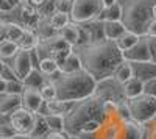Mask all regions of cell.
Masks as SVG:
<instances>
[{
    "label": "cell",
    "instance_id": "1",
    "mask_svg": "<svg viewBox=\"0 0 156 139\" xmlns=\"http://www.w3.org/2000/svg\"><path fill=\"white\" fill-rule=\"evenodd\" d=\"M72 50L80 58L81 67L95 81L112 77L115 69L123 62L122 52L117 48L115 42L105 37L72 47Z\"/></svg>",
    "mask_w": 156,
    "mask_h": 139
},
{
    "label": "cell",
    "instance_id": "2",
    "mask_svg": "<svg viewBox=\"0 0 156 139\" xmlns=\"http://www.w3.org/2000/svg\"><path fill=\"white\" fill-rule=\"evenodd\" d=\"M48 80L55 84L56 98L62 102H78L95 94L97 81L84 69L70 73L58 72Z\"/></svg>",
    "mask_w": 156,
    "mask_h": 139
},
{
    "label": "cell",
    "instance_id": "3",
    "mask_svg": "<svg viewBox=\"0 0 156 139\" xmlns=\"http://www.w3.org/2000/svg\"><path fill=\"white\" fill-rule=\"evenodd\" d=\"M90 119H98L101 122L106 119L103 112V100L97 95L72 103L70 109L62 116V133L67 136H78L81 125Z\"/></svg>",
    "mask_w": 156,
    "mask_h": 139
},
{
    "label": "cell",
    "instance_id": "4",
    "mask_svg": "<svg viewBox=\"0 0 156 139\" xmlns=\"http://www.w3.org/2000/svg\"><path fill=\"white\" fill-rule=\"evenodd\" d=\"M120 5V22L126 31L144 36L151 17V6L156 0H117Z\"/></svg>",
    "mask_w": 156,
    "mask_h": 139
},
{
    "label": "cell",
    "instance_id": "5",
    "mask_svg": "<svg viewBox=\"0 0 156 139\" xmlns=\"http://www.w3.org/2000/svg\"><path fill=\"white\" fill-rule=\"evenodd\" d=\"M126 108L129 111V117L133 122L144 125L154 119L156 116V97L147 95V94H140L134 98L126 100Z\"/></svg>",
    "mask_w": 156,
    "mask_h": 139
},
{
    "label": "cell",
    "instance_id": "6",
    "mask_svg": "<svg viewBox=\"0 0 156 139\" xmlns=\"http://www.w3.org/2000/svg\"><path fill=\"white\" fill-rule=\"evenodd\" d=\"M103 8L101 0H70L67 14L73 23H87L97 19Z\"/></svg>",
    "mask_w": 156,
    "mask_h": 139
},
{
    "label": "cell",
    "instance_id": "7",
    "mask_svg": "<svg viewBox=\"0 0 156 139\" xmlns=\"http://www.w3.org/2000/svg\"><path fill=\"white\" fill-rule=\"evenodd\" d=\"M94 95H97L101 100H105V102H112V103H123V102H126V98L123 95V91H122V84L117 81L114 77H109V78L97 81Z\"/></svg>",
    "mask_w": 156,
    "mask_h": 139
},
{
    "label": "cell",
    "instance_id": "8",
    "mask_svg": "<svg viewBox=\"0 0 156 139\" xmlns=\"http://www.w3.org/2000/svg\"><path fill=\"white\" fill-rule=\"evenodd\" d=\"M34 117H36V114H33V112L23 109L20 106V108H17L16 111H12L11 114L8 116V120H9V125L14 128L16 133H19V134H30L33 127H34Z\"/></svg>",
    "mask_w": 156,
    "mask_h": 139
},
{
    "label": "cell",
    "instance_id": "9",
    "mask_svg": "<svg viewBox=\"0 0 156 139\" xmlns=\"http://www.w3.org/2000/svg\"><path fill=\"white\" fill-rule=\"evenodd\" d=\"M123 61L126 62H142V61H150V52H148V44H147V36H140L139 41L131 47L122 52Z\"/></svg>",
    "mask_w": 156,
    "mask_h": 139
},
{
    "label": "cell",
    "instance_id": "10",
    "mask_svg": "<svg viewBox=\"0 0 156 139\" xmlns=\"http://www.w3.org/2000/svg\"><path fill=\"white\" fill-rule=\"evenodd\" d=\"M9 67L12 69V72H14L16 78L22 81V80L28 75V72L33 69L28 52H25V50H20V48H19V50H17V53L11 58V64H9Z\"/></svg>",
    "mask_w": 156,
    "mask_h": 139
},
{
    "label": "cell",
    "instance_id": "11",
    "mask_svg": "<svg viewBox=\"0 0 156 139\" xmlns=\"http://www.w3.org/2000/svg\"><path fill=\"white\" fill-rule=\"evenodd\" d=\"M44 100L41 98V94H39L37 89H30V87H23V91L20 94V106L23 109H27L33 114L39 111V108L42 106Z\"/></svg>",
    "mask_w": 156,
    "mask_h": 139
},
{
    "label": "cell",
    "instance_id": "12",
    "mask_svg": "<svg viewBox=\"0 0 156 139\" xmlns=\"http://www.w3.org/2000/svg\"><path fill=\"white\" fill-rule=\"evenodd\" d=\"M133 69V77L139 81H147L156 77V62L153 61H142V62H129Z\"/></svg>",
    "mask_w": 156,
    "mask_h": 139
},
{
    "label": "cell",
    "instance_id": "13",
    "mask_svg": "<svg viewBox=\"0 0 156 139\" xmlns=\"http://www.w3.org/2000/svg\"><path fill=\"white\" fill-rule=\"evenodd\" d=\"M117 139H142V127L133 120H122Z\"/></svg>",
    "mask_w": 156,
    "mask_h": 139
},
{
    "label": "cell",
    "instance_id": "14",
    "mask_svg": "<svg viewBox=\"0 0 156 139\" xmlns=\"http://www.w3.org/2000/svg\"><path fill=\"white\" fill-rule=\"evenodd\" d=\"M100 25H101L103 37L109 39V41H115L125 31V27L122 25L120 20H103V22H100Z\"/></svg>",
    "mask_w": 156,
    "mask_h": 139
},
{
    "label": "cell",
    "instance_id": "15",
    "mask_svg": "<svg viewBox=\"0 0 156 139\" xmlns=\"http://www.w3.org/2000/svg\"><path fill=\"white\" fill-rule=\"evenodd\" d=\"M58 36L62 41H66L70 47H76L80 44V30H78V23L69 22L66 27H62L58 31Z\"/></svg>",
    "mask_w": 156,
    "mask_h": 139
},
{
    "label": "cell",
    "instance_id": "16",
    "mask_svg": "<svg viewBox=\"0 0 156 139\" xmlns=\"http://www.w3.org/2000/svg\"><path fill=\"white\" fill-rule=\"evenodd\" d=\"M17 108H20V95L0 94V114L9 116Z\"/></svg>",
    "mask_w": 156,
    "mask_h": 139
},
{
    "label": "cell",
    "instance_id": "17",
    "mask_svg": "<svg viewBox=\"0 0 156 139\" xmlns=\"http://www.w3.org/2000/svg\"><path fill=\"white\" fill-rule=\"evenodd\" d=\"M59 69V73H70V72H76L83 69L81 67V61L80 58H78V55L73 52V50H70V52L67 53V56L62 59V62L58 66Z\"/></svg>",
    "mask_w": 156,
    "mask_h": 139
},
{
    "label": "cell",
    "instance_id": "18",
    "mask_svg": "<svg viewBox=\"0 0 156 139\" xmlns=\"http://www.w3.org/2000/svg\"><path fill=\"white\" fill-rule=\"evenodd\" d=\"M47 81V77L39 72V69H31L28 75L22 80L23 87H30V89H39L44 83Z\"/></svg>",
    "mask_w": 156,
    "mask_h": 139
},
{
    "label": "cell",
    "instance_id": "19",
    "mask_svg": "<svg viewBox=\"0 0 156 139\" xmlns=\"http://www.w3.org/2000/svg\"><path fill=\"white\" fill-rule=\"evenodd\" d=\"M73 102H62V100H51V102H45V109L47 114H53V116H64L66 112L70 109Z\"/></svg>",
    "mask_w": 156,
    "mask_h": 139
},
{
    "label": "cell",
    "instance_id": "20",
    "mask_svg": "<svg viewBox=\"0 0 156 139\" xmlns=\"http://www.w3.org/2000/svg\"><path fill=\"white\" fill-rule=\"evenodd\" d=\"M37 69H39V72H41L42 75H45L47 80H48V78H51L53 75H56V73L59 72L56 61H55L53 58H51V56L41 58V61H39V64H37Z\"/></svg>",
    "mask_w": 156,
    "mask_h": 139
},
{
    "label": "cell",
    "instance_id": "21",
    "mask_svg": "<svg viewBox=\"0 0 156 139\" xmlns=\"http://www.w3.org/2000/svg\"><path fill=\"white\" fill-rule=\"evenodd\" d=\"M122 91H123V95L126 100L129 98H134L140 94H144L142 92V81H139L137 78H131V80H128L122 84Z\"/></svg>",
    "mask_w": 156,
    "mask_h": 139
},
{
    "label": "cell",
    "instance_id": "22",
    "mask_svg": "<svg viewBox=\"0 0 156 139\" xmlns=\"http://www.w3.org/2000/svg\"><path fill=\"white\" fill-rule=\"evenodd\" d=\"M139 37H140V36H137V34H134V33H131V31H126V30H125L114 42H115L117 48H119L120 52H125V50L131 48V47L139 41Z\"/></svg>",
    "mask_w": 156,
    "mask_h": 139
},
{
    "label": "cell",
    "instance_id": "23",
    "mask_svg": "<svg viewBox=\"0 0 156 139\" xmlns=\"http://www.w3.org/2000/svg\"><path fill=\"white\" fill-rule=\"evenodd\" d=\"M69 22H70L69 14H67V12H64V11H59V9H56L53 14L50 16V19H48L50 28L53 30V31H56V33H58L62 27H66Z\"/></svg>",
    "mask_w": 156,
    "mask_h": 139
},
{
    "label": "cell",
    "instance_id": "24",
    "mask_svg": "<svg viewBox=\"0 0 156 139\" xmlns=\"http://www.w3.org/2000/svg\"><path fill=\"white\" fill-rule=\"evenodd\" d=\"M37 41H39V37L31 30H23L20 39L17 41V47L20 50H25V52H30V50H33L37 45Z\"/></svg>",
    "mask_w": 156,
    "mask_h": 139
},
{
    "label": "cell",
    "instance_id": "25",
    "mask_svg": "<svg viewBox=\"0 0 156 139\" xmlns=\"http://www.w3.org/2000/svg\"><path fill=\"white\" fill-rule=\"evenodd\" d=\"M120 5L119 3H112V5H109V6H105L101 11H100V14L97 16V19L100 20V22H103V20H120Z\"/></svg>",
    "mask_w": 156,
    "mask_h": 139
},
{
    "label": "cell",
    "instance_id": "26",
    "mask_svg": "<svg viewBox=\"0 0 156 139\" xmlns=\"http://www.w3.org/2000/svg\"><path fill=\"white\" fill-rule=\"evenodd\" d=\"M112 77H114L117 81H119L120 84H123L125 81L134 78V77H133V69H131V64H129V62H126V61H123L122 64L115 69V72H114Z\"/></svg>",
    "mask_w": 156,
    "mask_h": 139
},
{
    "label": "cell",
    "instance_id": "27",
    "mask_svg": "<svg viewBox=\"0 0 156 139\" xmlns=\"http://www.w3.org/2000/svg\"><path fill=\"white\" fill-rule=\"evenodd\" d=\"M47 133H48V127H47V123H45L44 116L36 114V117H34V127H33L30 136L33 139H42Z\"/></svg>",
    "mask_w": 156,
    "mask_h": 139
},
{
    "label": "cell",
    "instance_id": "28",
    "mask_svg": "<svg viewBox=\"0 0 156 139\" xmlns=\"http://www.w3.org/2000/svg\"><path fill=\"white\" fill-rule=\"evenodd\" d=\"M17 42H12L9 39H3L0 41V58H2L3 61L5 59H11L12 56H14L17 53Z\"/></svg>",
    "mask_w": 156,
    "mask_h": 139
},
{
    "label": "cell",
    "instance_id": "29",
    "mask_svg": "<svg viewBox=\"0 0 156 139\" xmlns=\"http://www.w3.org/2000/svg\"><path fill=\"white\" fill-rule=\"evenodd\" d=\"M23 33V28L17 23L12 22H5V39H9L12 42H17Z\"/></svg>",
    "mask_w": 156,
    "mask_h": 139
},
{
    "label": "cell",
    "instance_id": "30",
    "mask_svg": "<svg viewBox=\"0 0 156 139\" xmlns=\"http://www.w3.org/2000/svg\"><path fill=\"white\" fill-rule=\"evenodd\" d=\"M39 94H41V98L44 102H51V100L56 98V89H55V84L51 83L50 80H47L41 87H39Z\"/></svg>",
    "mask_w": 156,
    "mask_h": 139
},
{
    "label": "cell",
    "instance_id": "31",
    "mask_svg": "<svg viewBox=\"0 0 156 139\" xmlns=\"http://www.w3.org/2000/svg\"><path fill=\"white\" fill-rule=\"evenodd\" d=\"M14 134H16V131L9 125L8 116L0 114V139H11Z\"/></svg>",
    "mask_w": 156,
    "mask_h": 139
},
{
    "label": "cell",
    "instance_id": "32",
    "mask_svg": "<svg viewBox=\"0 0 156 139\" xmlns=\"http://www.w3.org/2000/svg\"><path fill=\"white\" fill-rule=\"evenodd\" d=\"M45 123L48 127V131H58L62 133V116H53V114H47L44 116Z\"/></svg>",
    "mask_w": 156,
    "mask_h": 139
},
{
    "label": "cell",
    "instance_id": "33",
    "mask_svg": "<svg viewBox=\"0 0 156 139\" xmlns=\"http://www.w3.org/2000/svg\"><path fill=\"white\" fill-rule=\"evenodd\" d=\"M101 120H98V119H90V120H87V122H84L83 125H81V130H80V133H86V134H95V133H98V130L101 128Z\"/></svg>",
    "mask_w": 156,
    "mask_h": 139
},
{
    "label": "cell",
    "instance_id": "34",
    "mask_svg": "<svg viewBox=\"0 0 156 139\" xmlns=\"http://www.w3.org/2000/svg\"><path fill=\"white\" fill-rule=\"evenodd\" d=\"M140 127H142V139H156V120L154 119L140 125Z\"/></svg>",
    "mask_w": 156,
    "mask_h": 139
},
{
    "label": "cell",
    "instance_id": "35",
    "mask_svg": "<svg viewBox=\"0 0 156 139\" xmlns=\"http://www.w3.org/2000/svg\"><path fill=\"white\" fill-rule=\"evenodd\" d=\"M23 91V84L20 80H11V81H6V89H5V94H12V95H20Z\"/></svg>",
    "mask_w": 156,
    "mask_h": 139
},
{
    "label": "cell",
    "instance_id": "36",
    "mask_svg": "<svg viewBox=\"0 0 156 139\" xmlns=\"http://www.w3.org/2000/svg\"><path fill=\"white\" fill-rule=\"evenodd\" d=\"M142 92L151 97H156V77L142 83Z\"/></svg>",
    "mask_w": 156,
    "mask_h": 139
},
{
    "label": "cell",
    "instance_id": "37",
    "mask_svg": "<svg viewBox=\"0 0 156 139\" xmlns=\"http://www.w3.org/2000/svg\"><path fill=\"white\" fill-rule=\"evenodd\" d=\"M147 44H148V52H150V61L156 62V37L147 36Z\"/></svg>",
    "mask_w": 156,
    "mask_h": 139
},
{
    "label": "cell",
    "instance_id": "38",
    "mask_svg": "<svg viewBox=\"0 0 156 139\" xmlns=\"http://www.w3.org/2000/svg\"><path fill=\"white\" fill-rule=\"evenodd\" d=\"M0 77H2V78H3L5 81L17 80V78H16V75H14V72H12V69L9 67V64H5V67H3L2 73H0Z\"/></svg>",
    "mask_w": 156,
    "mask_h": 139
},
{
    "label": "cell",
    "instance_id": "39",
    "mask_svg": "<svg viewBox=\"0 0 156 139\" xmlns=\"http://www.w3.org/2000/svg\"><path fill=\"white\" fill-rule=\"evenodd\" d=\"M144 36H148V37H156V20L151 19L150 23L147 25V30H145V34Z\"/></svg>",
    "mask_w": 156,
    "mask_h": 139
},
{
    "label": "cell",
    "instance_id": "40",
    "mask_svg": "<svg viewBox=\"0 0 156 139\" xmlns=\"http://www.w3.org/2000/svg\"><path fill=\"white\" fill-rule=\"evenodd\" d=\"M42 139H67V134H64V133H58V131H48Z\"/></svg>",
    "mask_w": 156,
    "mask_h": 139
},
{
    "label": "cell",
    "instance_id": "41",
    "mask_svg": "<svg viewBox=\"0 0 156 139\" xmlns=\"http://www.w3.org/2000/svg\"><path fill=\"white\" fill-rule=\"evenodd\" d=\"M27 2L31 8H41L47 3V0H27Z\"/></svg>",
    "mask_w": 156,
    "mask_h": 139
},
{
    "label": "cell",
    "instance_id": "42",
    "mask_svg": "<svg viewBox=\"0 0 156 139\" xmlns=\"http://www.w3.org/2000/svg\"><path fill=\"white\" fill-rule=\"evenodd\" d=\"M12 8L8 5L6 0H0V11H11Z\"/></svg>",
    "mask_w": 156,
    "mask_h": 139
},
{
    "label": "cell",
    "instance_id": "43",
    "mask_svg": "<svg viewBox=\"0 0 156 139\" xmlns=\"http://www.w3.org/2000/svg\"><path fill=\"white\" fill-rule=\"evenodd\" d=\"M11 139H33V137H31L30 134H19V133H16Z\"/></svg>",
    "mask_w": 156,
    "mask_h": 139
},
{
    "label": "cell",
    "instance_id": "44",
    "mask_svg": "<svg viewBox=\"0 0 156 139\" xmlns=\"http://www.w3.org/2000/svg\"><path fill=\"white\" fill-rule=\"evenodd\" d=\"M5 39V22H0V41Z\"/></svg>",
    "mask_w": 156,
    "mask_h": 139
},
{
    "label": "cell",
    "instance_id": "45",
    "mask_svg": "<svg viewBox=\"0 0 156 139\" xmlns=\"http://www.w3.org/2000/svg\"><path fill=\"white\" fill-rule=\"evenodd\" d=\"M6 2H8V5H9L11 8H16V6H19V5H20L22 0H6Z\"/></svg>",
    "mask_w": 156,
    "mask_h": 139
},
{
    "label": "cell",
    "instance_id": "46",
    "mask_svg": "<svg viewBox=\"0 0 156 139\" xmlns=\"http://www.w3.org/2000/svg\"><path fill=\"white\" fill-rule=\"evenodd\" d=\"M5 89H6V81L0 77V94H5Z\"/></svg>",
    "mask_w": 156,
    "mask_h": 139
},
{
    "label": "cell",
    "instance_id": "47",
    "mask_svg": "<svg viewBox=\"0 0 156 139\" xmlns=\"http://www.w3.org/2000/svg\"><path fill=\"white\" fill-rule=\"evenodd\" d=\"M117 0H101V3H103V6H109V5H112V3H115Z\"/></svg>",
    "mask_w": 156,
    "mask_h": 139
},
{
    "label": "cell",
    "instance_id": "48",
    "mask_svg": "<svg viewBox=\"0 0 156 139\" xmlns=\"http://www.w3.org/2000/svg\"><path fill=\"white\" fill-rule=\"evenodd\" d=\"M151 17H153V19L156 20V3H154V5L151 6Z\"/></svg>",
    "mask_w": 156,
    "mask_h": 139
},
{
    "label": "cell",
    "instance_id": "49",
    "mask_svg": "<svg viewBox=\"0 0 156 139\" xmlns=\"http://www.w3.org/2000/svg\"><path fill=\"white\" fill-rule=\"evenodd\" d=\"M5 64H6V62L2 59V58H0V73H2V70H3V67H5Z\"/></svg>",
    "mask_w": 156,
    "mask_h": 139
},
{
    "label": "cell",
    "instance_id": "50",
    "mask_svg": "<svg viewBox=\"0 0 156 139\" xmlns=\"http://www.w3.org/2000/svg\"><path fill=\"white\" fill-rule=\"evenodd\" d=\"M154 120H156V116H154Z\"/></svg>",
    "mask_w": 156,
    "mask_h": 139
}]
</instances>
